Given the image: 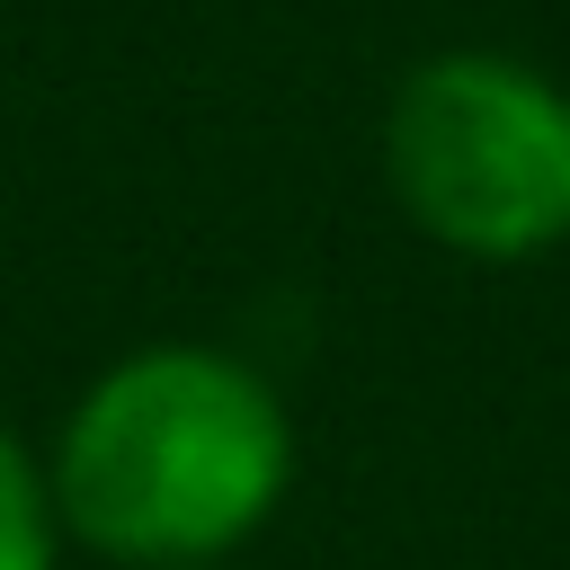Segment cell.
Listing matches in <instances>:
<instances>
[{"label": "cell", "instance_id": "obj_2", "mask_svg": "<svg viewBox=\"0 0 570 570\" xmlns=\"http://www.w3.org/2000/svg\"><path fill=\"white\" fill-rule=\"evenodd\" d=\"M383 151L410 223L445 249L525 258L570 232V98L517 62H419L392 98Z\"/></svg>", "mask_w": 570, "mask_h": 570}, {"label": "cell", "instance_id": "obj_1", "mask_svg": "<svg viewBox=\"0 0 570 570\" xmlns=\"http://www.w3.org/2000/svg\"><path fill=\"white\" fill-rule=\"evenodd\" d=\"M294 436L276 392L205 347L125 356L62 428V517L116 561H205L285 490Z\"/></svg>", "mask_w": 570, "mask_h": 570}, {"label": "cell", "instance_id": "obj_3", "mask_svg": "<svg viewBox=\"0 0 570 570\" xmlns=\"http://www.w3.org/2000/svg\"><path fill=\"white\" fill-rule=\"evenodd\" d=\"M0 570H53V525H45V490L27 472V454L0 436Z\"/></svg>", "mask_w": 570, "mask_h": 570}]
</instances>
